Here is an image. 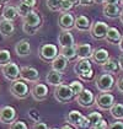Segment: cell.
<instances>
[{
  "mask_svg": "<svg viewBox=\"0 0 123 129\" xmlns=\"http://www.w3.org/2000/svg\"><path fill=\"white\" fill-rule=\"evenodd\" d=\"M96 106L102 111H108V109L112 107V105L114 103V96L110 92H101L96 99Z\"/></svg>",
  "mask_w": 123,
  "mask_h": 129,
  "instance_id": "cell-7",
  "label": "cell"
},
{
  "mask_svg": "<svg viewBox=\"0 0 123 129\" xmlns=\"http://www.w3.org/2000/svg\"><path fill=\"white\" fill-rule=\"evenodd\" d=\"M111 116L116 119H123V103H113L112 107L108 109Z\"/></svg>",
  "mask_w": 123,
  "mask_h": 129,
  "instance_id": "cell-29",
  "label": "cell"
},
{
  "mask_svg": "<svg viewBox=\"0 0 123 129\" xmlns=\"http://www.w3.org/2000/svg\"><path fill=\"white\" fill-rule=\"evenodd\" d=\"M76 102L82 106V107H85V108H89V107H91L92 105L95 103V95L92 93L91 90L89 89H84L76 96Z\"/></svg>",
  "mask_w": 123,
  "mask_h": 129,
  "instance_id": "cell-9",
  "label": "cell"
},
{
  "mask_svg": "<svg viewBox=\"0 0 123 129\" xmlns=\"http://www.w3.org/2000/svg\"><path fill=\"white\" fill-rule=\"evenodd\" d=\"M10 129H28L26 123L22 120H14L12 123H10Z\"/></svg>",
  "mask_w": 123,
  "mask_h": 129,
  "instance_id": "cell-39",
  "label": "cell"
},
{
  "mask_svg": "<svg viewBox=\"0 0 123 129\" xmlns=\"http://www.w3.org/2000/svg\"><path fill=\"white\" fill-rule=\"evenodd\" d=\"M114 84H116V80L113 78V75L108 74V73L99 75L96 79V82H95L96 87L100 92H110L114 87Z\"/></svg>",
  "mask_w": 123,
  "mask_h": 129,
  "instance_id": "cell-2",
  "label": "cell"
},
{
  "mask_svg": "<svg viewBox=\"0 0 123 129\" xmlns=\"http://www.w3.org/2000/svg\"><path fill=\"white\" fill-rule=\"evenodd\" d=\"M47 6L51 11H60V0H47Z\"/></svg>",
  "mask_w": 123,
  "mask_h": 129,
  "instance_id": "cell-35",
  "label": "cell"
},
{
  "mask_svg": "<svg viewBox=\"0 0 123 129\" xmlns=\"http://www.w3.org/2000/svg\"><path fill=\"white\" fill-rule=\"evenodd\" d=\"M1 73L8 80L14 81V80H17L20 78V67L15 61L10 60L9 63H6L1 67Z\"/></svg>",
  "mask_w": 123,
  "mask_h": 129,
  "instance_id": "cell-6",
  "label": "cell"
},
{
  "mask_svg": "<svg viewBox=\"0 0 123 129\" xmlns=\"http://www.w3.org/2000/svg\"><path fill=\"white\" fill-rule=\"evenodd\" d=\"M121 37H122V35H121V32H119L118 28H116V27H108L105 40L107 41L108 43H111V44H118V42L121 41Z\"/></svg>",
  "mask_w": 123,
  "mask_h": 129,
  "instance_id": "cell-22",
  "label": "cell"
},
{
  "mask_svg": "<svg viewBox=\"0 0 123 129\" xmlns=\"http://www.w3.org/2000/svg\"><path fill=\"white\" fill-rule=\"evenodd\" d=\"M119 20H121V22H122V25H123V10L121 11V15H119Z\"/></svg>",
  "mask_w": 123,
  "mask_h": 129,
  "instance_id": "cell-52",
  "label": "cell"
},
{
  "mask_svg": "<svg viewBox=\"0 0 123 129\" xmlns=\"http://www.w3.org/2000/svg\"><path fill=\"white\" fill-rule=\"evenodd\" d=\"M107 129H123V122L122 120H117V122H113L108 125Z\"/></svg>",
  "mask_w": 123,
  "mask_h": 129,
  "instance_id": "cell-42",
  "label": "cell"
},
{
  "mask_svg": "<svg viewBox=\"0 0 123 129\" xmlns=\"http://www.w3.org/2000/svg\"><path fill=\"white\" fill-rule=\"evenodd\" d=\"M51 65L53 70H55L58 73H63V71H65L67 67H68V59H65L64 57H61L60 54H58L51 61Z\"/></svg>",
  "mask_w": 123,
  "mask_h": 129,
  "instance_id": "cell-18",
  "label": "cell"
},
{
  "mask_svg": "<svg viewBox=\"0 0 123 129\" xmlns=\"http://www.w3.org/2000/svg\"><path fill=\"white\" fill-rule=\"evenodd\" d=\"M10 92L14 97L19 100H25L30 95L28 85L25 82V80H14L10 85Z\"/></svg>",
  "mask_w": 123,
  "mask_h": 129,
  "instance_id": "cell-1",
  "label": "cell"
},
{
  "mask_svg": "<svg viewBox=\"0 0 123 129\" xmlns=\"http://www.w3.org/2000/svg\"><path fill=\"white\" fill-rule=\"evenodd\" d=\"M90 26H91V22H90V19L85 15H80L75 19V22H74V27L78 31H81V32H85V31L90 30Z\"/></svg>",
  "mask_w": 123,
  "mask_h": 129,
  "instance_id": "cell-16",
  "label": "cell"
},
{
  "mask_svg": "<svg viewBox=\"0 0 123 129\" xmlns=\"http://www.w3.org/2000/svg\"><path fill=\"white\" fill-rule=\"evenodd\" d=\"M119 3H121V4H122V6H123V0H121V1H119Z\"/></svg>",
  "mask_w": 123,
  "mask_h": 129,
  "instance_id": "cell-56",
  "label": "cell"
},
{
  "mask_svg": "<svg viewBox=\"0 0 123 129\" xmlns=\"http://www.w3.org/2000/svg\"><path fill=\"white\" fill-rule=\"evenodd\" d=\"M33 129H49V128H48L47 123H44V122L40 120V122H36V123H35Z\"/></svg>",
  "mask_w": 123,
  "mask_h": 129,
  "instance_id": "cell-43",
  "label": "cell"
},
{
  "mask_svg": "<svg viewBox=\"0 0 123 129\" xmlns=\"http://www.w3.org/2000/svg\"><path fill=\"white\" fill-rule=\"evenodd\" d=\"M94 3H97V4H102L103 0H94Z\"/></svg>",
  "mask_w": 123,
  "mask_h": 129,
  "instance_id": "cell-53",
  "label": "cell"
},
{
  "mask_svg": "<svg viewBox=\"0 0 123 129\" xmlns=\"http://www.w3.org/2000/svg\"><path fill=\"white\" fill-rule=\"evenodd\" d=\"M59 54L61 57H64L68 60H74L78 55H76V49H75V44L74 46H69V47H60Z\"/></svg>",
  "mask_w": 123,
  "mask_h": 129,
  "instance_id": "cell-28",
  "label": "cell"
},
{
  "mask_svg": "<svg viewBox=\"0 0 123 129\" xmlns=\"http://www.w3.org/2000/svg\"><path fill=\"white\" fill-rule=\"evenodd\" d=\"M121 0H103L102 4H112V5H118Z\"/></svg>",
  "mask_w": 123,
  "mask_h": 129,
  "instance_id": "cell-47",
  "label": "cell"
},
{
  "mask_svg": "<svg viewBox=\"0 0 123 129\" xmlns=\"http://www.w3.org/2000/svg\"><path fill=\"white\" fill-rule=\"evenodd\" d=\"M118 47H119V50L123 53V36L121 37V41L118 42Z\"/></svg>",
  "mask_w": 123,
  "mask_h": 129,
  "instance_id": "cell-49",
  "label": "cell"
},
{
  "mask_svg": "<svg viewBox=\"0 0 123 129\" xmlns=\"http://www.w3.org/2000/svg\"><path fill=\"white\" fill-rule=\"evenodd\" d=\"M117 61H118L119 69H122V70H123V54L121 55V57H119V58H118V60H117Z\"/></svg>",
  "mask_w": 123,
  "mask_h": 129,
  "instance_id": "cell-48",
  "label": "cell"
},
{
  "mask_svg": "<svg viewBox=\"0 0 123 129\" xmlns=\"http://www.w3.org/2000/svg\"><path fill=\"white\" fill-rule=\"evenodd\" d=\"M73 6L74 5L69 0H60V12H68L73 9Z\"/></svg>",
  "mask_w": 123,
  "mask_h": 129,
  "instance_id": "cell-37",
  "label": "cell"
},
{
  "mask_svg": "<svg viewBox=\"0 0 123 129\" xmlns=\"http://www.w3.org/2000/svg\"><path fill=\"white\" fill-rule=\"evenodd\" d=\"M70 3H72L73 5H76V4H79V0H69Z\"/></svg>",
  "mask_w": 123,
  "mask_h": 129,
  "instance_id": "cell-51",
  "label": "cell"
},
{
  "mask_svg": "<svg viewBox=\"0 0 123 129\" xmlns=\"http://www.w3.org/2000/svg\"><path fill=\"white\" fill-rule=\"evenodd\" d=\"M38 28H40V27H33V26L27 25V23H23V25H22V31H23V33L27 35V36H35V35L37 33Z\"/></svg>",
  "mask_w": 123,
  "mask_h": 129,
  "instance_id": "cell-34",
  "label": "cell"
},
{
  "mask_svg": "<svg viewBox=\"0 0 123 129\" xmlns=\"http://www.w3.org/2000/svg\"><path fill=\"white\" fill-rule=\"evenodd\" d=\"M121 8L118 5H112V4H103L102 12L107 19H117L121 15Z\"/></svg>",
  "mask_w": 123,
  "mask_h": 129,
  "instance_id": "cell-14",
  "label": "cell"
},
{
  "mask_svg": "<svg viewBox=\"0 0 123 129\" xmlns=\"http://www.w3.org/2000/svg\"><path fill=\"white\" fill-rule=\"evenodd\" d=\"M52 129H60V128H52Z\"/></svg>",
  "mask_w": 123,
  "mask_h": 129,
  "instance_id": "cell-57",
  "label": "cell"
},
{
  "mask_svg": "<svg viewBox=\"0 0 123 129\" xmlns=\"http://www.w3.org/2000/svg\"><path fill=\"white\" fill-rule=\"evenodd\" d=\"M16 10H17V14L23 17L25 15H27V14L32 10V8H30L28 5H26L23 1H20V3L16 5Z\"/></svg>",
  "mask_w": 123,
  "mask_h": 129,
  "instance_id": "cell-31",
  "label": "cell"
},
{
  "mask_svg": "<svg viewBox=\"0 0 123 129\" xmlns=\"http://www.w3.org/2000/svg\"><path fill=\"white\" fill-rule=\"evenodd\" d=\"M102 70L105 73H108V74H116V73L119 70L118 61H116V60L112 59V58H108V59L102 64Z\"/></svg>",
  "mask_w": 123,
  "mask_h": 129,
  "instance_id": "cell-26",
  "label": "cell"
},
{
  "mask_svg": "<svg viewBox=\"0 0 123 129\" xmlns=\"http://www.w3.org/2000/svg\"><path fill=\"white\" fill-rule=\"evenodd\" d=\"M20 78L28 82H38L40 81V73L33 67H22L20 68Z\"/></svg>",
  "mask_w": 123,
  "mask_h": 129,
  "instance_id": "cell-8",
  "label": "cell"
},
{
  "mask_svg": "<svg viewBox=\"0 0 123 129\" xmlns=\"http://www.w3.org/2000/svg\"><path fill=\"white\" fill-rule=\"evenodd\" d=\"M58 43L60 47H69V46L75 44V40H74V36L69 31H63L58 37Z\"/></svg>",
  "mask_w": 123,
  "mask_h": 129,
  "instance_id": "cell-23",
  "label": "cell"
},
{
  "mask_svg": "<svg viewBox=\"0 0 123 129\" xmlns=\"http://www.w3.org/2000/svg\"><path fill=\"white\" fill-rule=\"evenodd\" d=\"M31 96L36 101H43L48 96V86L46 84H36L31 90Z\"/></svg>",
  "mask_w": 123,
  "mask_h": 129,
  "instance_id": "cell-11",
  "label": "cell"
},
{
  "mask_svg": "<svg viewBox=\"0 0 123 129\" xmlns=\"http://www.w3.org/2000/svg\"><path fill=\"white\" fill-rule=\"evenodd\" d=\"M91 58L94 60V63L102 65L103 63L110 58V53H108V50L105 49V48H99V49L94 50Z\"/></svg>",
  "mask_w": 123,
  "mask_h": 129,
  "instance_id": "cell-20",
  "label": "cell"
},
{
  "mask_svg": "<svg viewBox=\"0 0 123 129\" xmlns=\"http://www.w3.org/2000/svg\"><path fill=\"white\" fill-rule=\"evenodd\" d=\"M5 1H8V0H0V3H5Z\"/></svg>",
  "mask_w": 123,
  "mask_h": 129,
  "instance_id": "cell-55",
  "label": "cell"
},
{
  "mask_svg": "<svg viewBox=\"0 0 123 129\" xmlns=\"http://www.w3.org/2000/svg\"><path fill=\"white\" fill-rule=\"evenodd\" d=\"M60 129H74V128H73V125H70V124H64Z\"/></svg>",
  "mask_w": 123,
  "mask_h": 129,
  "instance_id": "cell-50",
  "label": "cell"
},
{
  "mask_svg": "<svg viewBox=\"0 0 123 129\" xmlns=\"http://www.w3.org/2000/svg\"><path fill=\"white\" fill-rule=\"evenodd\" d=\"M0 15L3 16L4 20H9V21L16 20L17 16H19L17 10H16V6H12V5H4Z\"/></svg>",
  "mask_w": 123,
  "mask_h": 129,
  "instance_id": "cell-19",
  "label": "cell"
},
{
  "mask_svg": "<svg viewBox=\"0 0 123 129\" xmlns=\"http://www.w3.org/2000/svg\"><path fill=\"white\" fill-rule=\"evenodd\" d=\"M14 32H15V26L12 21L4 20V19L0 21V35L3 37H10Z\"/></svg>",
  "mask_w": 123,
  "mask_h": 129,
  "instance_id": "cell-21",
  "label": "cell"
},
{
  "mask_svg": "<svg viewBox=\"0 0 123 129\" xmlns=\"http://www.w3.org/2000/svg\"><path fill=\"white\" fill-rule=\"evenodd\" d=\"M11 60V54L8 49H0V65L3 67L4 64L9 63Z\"/></svg>",
  "mask_w": 123,
  "mask_h": 129,
  "instance_id": "cell-32",
  "label": "cell"
},
{
  "mask_svg": "<svg viewBox=\"0 0 123 129\" xmlns=\"http://www.w3.org/2000/svg\"><path fill=\"white\" fill-rule=\"evenodd\" d=\"M108 25L103 21H95L90 26V35L94 40L100 41V40H105L106 37V33H107V30H108Z\"/></svg>",
  "mask_w": 123,
  "mask_h": 129,
  "instance_id": "cell-5",
  "label": "cell"
},
{
  "mask_svg": "<svg viewBox=\"0 0 123 129\" xmlns=\"http://www.w3.org/2000/svg\"><path fill=\"white\" fill-rule=\"evenodd\" d=\"M28 117H30L31 120H33V123L41 120V114L38 113L37 109H35V108H31L30 111H28Z\"/></svg>",
  "mask_w": 123,
  "mask_h": 129,
  "instance_id": "cell-38",
  "label": "cell"
},
{
  "mask_svg": "<svg viewBox=\"0 0 123 129\" xmlns=\"http://www.w3.org/2000/svg\"><path fill=\"white\" fill-rule=\"evenodd\" d=\"M16 109L11 106H3L0 108V122L4 124H10L16 118Z\"/></svg>",
  "mask_w": 123,
  "mask_h": 129,
  "instance_id": "cell-10",
  "label": "cell"
},
{
  "mask_svg": "<svg viewBox=\"0 0 123 129\" xmlns=\"http://www.w3.org/2000/svg\"><path fill=\"white\" fill-rule=\"evenodd\" d=\"M116 86H117V90L123 93V76H121L119 79L116 81Z\"/></svg>",
  "mask_w": 123,
  "mask_h": 129,
  "instance_id": "cell-44",
  "label": "cell"
},
{
  "mask_svg": "<svg viewBox=\"0 0 123 129\" xmlns=\"http://www.w3.org/2000/svg\"><path fill=\"white\" fill-rule=\"evenodd\" d=\"M78 76H79V79L84 80V81H89V80H91L94 78V70L90 69L87 71H85V73H82V74H80V75H78Z\"/></svg>",
  "mask_w": 123,
  "mask_h": 129,
  "instance_id": "cell-40",
  "label": "cell"
},
{
  "mask_svg": "<svg viewBox=\"0 0 123 129\" xmlns=\"http://www.w3.org/2000/svg\"><path fill=\"white\" fill-rule=\"evenodd\" d=\"M75 49H76L78 58H80V59H89L92 57V53H94L91 44H89V43H79L75 46Z\"/></svg>",
  "mask_w": 123,
  "mask_h": 129,
  "instance_id": "cell-13",
  "label": "cell"
},
{
  "mask_svg": "<svg viewBox=\"0 0 123 129\" xmlns=\"http://www.w3.org/2000/svg\"><path fill=\"white\" fill-rule=\"evenodd\" d=\"M46 81H47V84H49L52 86H58V85H60L61 81H63L61 73H58V71H55V70L52 69L51 71L47 74Z\"/></svg>",
  "mask_w": 123,
  "mask_h": 129,
  "instance_id": "cell-24",
  "label": "cell"
},
{
  "mask_svg": "<svg viewBox=\"0 0 123 129\" xmlns=\"http://www.w3.org/2000/svg\"><path fill=\"white\" fill-rule=\"evenodd\" d=\"M31 52V44L27 40H21L15 46V53L19 57H27Z\"/></svg>",
  "mask_w": 123,
  "mask_h": 129,
  "instance_id": "cell-15",
  "label": "cell"
},
{
  "mask_svg": "<svg viewBox=\"0 0 123 129\" xmlns=\"http://www.w3.org/2000/svg\"><path fill=\"white\" fill-rule=\"evenodd\" d=\"M41 22H42L41 16L33 10H31L27 15L23 16V23H27V25L33 26V27H40L41 26Z\"/></svg>",
  "mask_w": 123,
  "mask_h": 129,
  "instance_id": "cell-17",
  "label": "cell"
},
{
  "mask_svg": "<svg viewBox=\"0 0 123 129\" xmlns=\"http://www.w3.org/2000/svg\"><path fill=\"white\" fill-rule=\"evenodd\" d=\"M69 87L72 90L73 95H74V96H78L82 90H84V85H82L79 80H73L72 82L69 84Z\"/></svg>",
  "mask_w": 123,
  "mask_h": 129,
  "instance_id": "cell-30",
  "label": "cell"
},
{
  "mask_svg": "<svg viewBox=\"0 0 123 129\" xmlns=\"http://www.w3.org/2000/svg\"><path fill=\"white\" fill-rule=\"evenodd\" d=\"M82 118V113L80 111H76V109H73L68 113V116L65 117V120L68 124H70L73 127H76V124L79 123V120Z\"/></svg>",
  "mask_w": 123,
  "mask_h": 129,
  "instance_id": "cell-27",
  "label": "cell"
},
{
  "mask_svg": "<svg viewBox=\"0 0 123 129\" xmlns=\"http://www.w3.org/2000/svg\"><path fill=\"white\" fill-rule=\"evenodd\" d=\"M87 119L90 120V123H91V127L92 125H95L99 120H101L102 119V114L100 113V112H96V111H94L91 113H89V116H87Z\"/></svg>",
  "mask_w": 123,
  "mask_h": 129,
  "instance_id": "cell-33",
  "label": "cell"
},
{
  "mask_svg": "<svg viewBox=\"0 0 123 129\" xmlns=\"http://www.w3.org/2000/svg\"><path fill=\"white\" fill-rule=\"evenodd\" d=\"M92 69V65H91V61L89 59H80L74 67V73L76 75H80L82 73L87 71V70Z\"/></svg>",
  "mask_w": 123,
  "mask_h": 129,
  "instance_id": "cell-25",
  "label": "cell"
},
{
  "mask_svg": "<svg viewBox=\"0 0 123 129\" xmlns=\"http://www.w3.org/2000/svg\"><path fill=\"white\" fill-rule=\"evenodd\" d=\"M58 54H59V50L57 48V46L52 44V43L42 44L41 47L38 48V57H40V59L43 60V61H47V63H51Z\"/></svg>",
  "mask_w": 123,
  "mask_h": 129,
  "instance_id": "cell-3",
  "label": "cell"
},
{
  "mask_svg": "<svg viewBox=\"0 0 123 129\" xmlns=\"http://www.w3.org/2000/svg\"><path fill=\"white\" fill-rule=\"evenodd\" d=\"M92 129H107L108 128V123H107V120H105V119H101V120H99L95 125H92L91 127Z\"/></svg>",
  "mask_w": 123,
  "mask_h": 129,
  "instance_id": "cell-41",
  "label": "cell"
},
{
  "mask_svg": "<svg viewBox=\"0 0 123 129\" xmlns=\"http://www.w3.org/2000/svg\"><path fill=\"white\" fill-rule=\"evenodd\" d=\"M54 97L58 102L60 103H68L69 101H72L74 95H73L72 90L69 87V85H64V84H60L58 86H55V90H54Z\"/></svg>",
  "mask_w": 123,
  "mask_h": 129,
  "instance_id": "cell-4",
  "label": "cell"
},
{
  "mask_svg": "<svg viewBox=\"0 0 123 129\" xmlns=\"http://www.w3.org/2000/svg\"><path fill=\"white\" fill-rule=\"evenodd\" d=\"M76 128L78 129H90L91 128V123L90 120L87 119V117L82 116V118L79 120V123L76 124Z\"/></svg>",
  "mask_w": 123,
  "mask_h": 129,
  "instance_id": "cell-36",
  "label": "cell"
},
{
  "mask_svg": "<svg viewBox=\"0 0 123 129\" xmlns=\"http://www.w3.org/2000/svg\"><path fill=\"white\" fill-rule=\"evenodd\" d=\"M79 4L82 6H90L94 4V0H79Z\"/></svg>",
  "mask_w": 123,
  "mask_h": 129,
  "instance_id": "cell-45",
  "label": "cell"
},
{
  "mask_svg": "<svg viewBox=\"0 0 123 129\" xmlns=\"http://www.w3.org/2000/svg\"><path fill=\"white\" fill-rule=\"evenodd\" d=\"M74 22H75V19H74L73 14H70L69 11L68 12H60V15L58 17V23H59V27L63 31H69L70 28H73Z\"/></svg>",
  "mask_w": 123,
  "mask_h": 129,
  "instance_id": "cell-12",
  "label": "cell"
},
{
  "mask_svg": "<svg viewBox=\"0 0 123 129\" xmlns=\"http://www.w3.org/2000/svg\"><path fill=\"white\" fill-rule=\"evenodd\" d=\"M1 10H3V4L0 3V14H1Z\"/></svg>",
  "mask_w": 123,
  "mask_h": 129,
  "instance_id": "cell-54",
  "label": "cell"
},
{
  "mask_svg": "<svg viewBox=\"0 0 123 129\" xmlns=\"http://www.w3.org/2000/svg\"><path fill=\"white\" fill-rule=\"evenodd\" d=\"M21 1H23L26 5H28L30 8H35V5H36V3H37V0H21Z\"/></svg>",
  "mask_w": 123,
  "mask_h": 129,
  "instance_id": "cell-46",
  "label": "cell"
}]
</instances>
